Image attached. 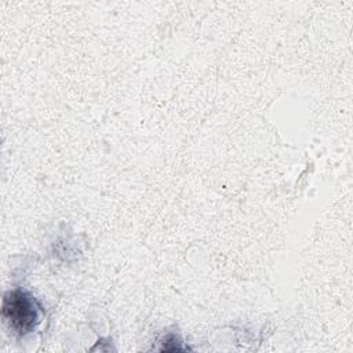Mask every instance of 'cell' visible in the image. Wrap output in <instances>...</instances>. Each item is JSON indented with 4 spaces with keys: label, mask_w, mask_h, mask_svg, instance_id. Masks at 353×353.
I'll use <instances>...</instances> for the list:
<instances>
[{
    "label": "cell",
    "mask_w": 353,
    "mask_h": 353,
    "mask_svg": "<svg viewBox=\"0 0 353 353\" xmlns=\"http://www.w3.org/2000/svg\"><path fill=\"white\" fill-rule=\"evenodd\" d=\"M3 316L18 334L25 335L39 324L40 306L29 292L14 290L4 296Z\"/></svg>",
    "instance_id": "obj_1"
}]
</instances>
